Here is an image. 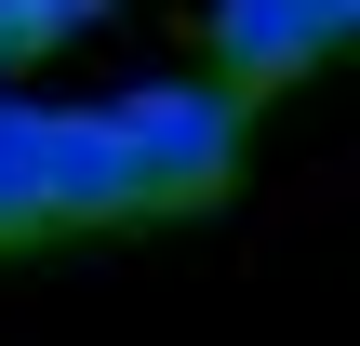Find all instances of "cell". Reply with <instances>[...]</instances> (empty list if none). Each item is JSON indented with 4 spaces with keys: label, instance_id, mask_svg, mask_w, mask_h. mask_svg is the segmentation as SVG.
Listing matches in <instances>:
<instances>
[{
    "label": "cell",
    "instance_id": "2",
    "mask_svg": "<svg viewBox=\"0 0 360 346\" xmlns=\"http://www.w3.org/2000/svg\"><path fill=\"white\" fill-rule=\"evenodd\" d=\"M347 27H360V0H214V67L200 80H227L240 107L254 93H281V80H307L321 53H347Z\"/></svg>",
    "mask_w": 360,
    "mask_h": 346
},
{
    "label": "cell",
    "instance_id": "4",
    "mask_svg": "<svg viewBox=\"0 0 360 346\" xmlns=\"http://www.w3.org/2000/svg\"><path fill=\"white\" fill-rule=\"evenodd\" d=\"M13 240H53V200H40V107L0 93V253Z\"/></svg>",
    "mask_w": 360,
    "mask_h": 346
},
{
    "label": "cell",
    "instance_id": "5",
    "mask_svg": "<svg viewBox=\"0 0 360 346\" xmlns=\"http://www.w3.org/2000/svg\"><path fill=\"white\" fill-rule=\"evenodd\" d=\"M107 0H0V67H27V53H53V40H80Z\"/></svg>",
    "mask_w": 360,
    "mask_h": 346
},
{
    "label": "cell",
    "instance_id": "3",
    "mask_svg": "<svg viewBox=\"0 0 360 346\" xmlns=\"http://www.w3.org/2000/svg\"><path fill=\"white\" fill-rule=\"evenodd\" d=\"M40 200H53V227H134V173H120L107 107H40Z\"/></svg>",
    "mask_w": 360,
    "mask_h": 346
},
{
    "label": "cell",
    "instance_id": "1",
    "mask_svg": "<svg viewBox=\"0 0 360 346\" xmlns=\"http://www.w3.org/2000/svg\"><path fill=\"white\" fill-rule=\"evenodd\" d=\"M107 133H120L134 213H200V200L240 187V133H254V107H240L227 80H200V67H160V80H134V93L107 107Z\"/></svg>",
    "mask_w": 360,
    "mask_h": 346
}]
</instances>
